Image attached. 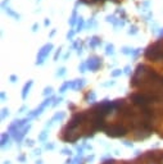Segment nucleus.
<instances>
[{
    "mask_svg": "<svg viewBox=\"0 0 163 164\" xmlns=\"http://www.w3.org/2000/svg\"><path fill=\"white\" fill-rule=\"evenodd\" d=\"M8 138H9L8 133H4V135H3V137H2V146H5V144H7Z\"/></svg>",
    "mask_w": 163,
    "mask_h": 164,
    "instance_id": "1",
    "label": "nucleus"
},
{
    "mask_svg": "<svg viewBox=\"0 0 163 164\" xmlns=\"http://www.w3.org/2000/svg\"><path fill=\"white\" fill-rule=\"evenodd\" d=\"M46 136H48V133H46V132H42V133L39 136V140H40V141H45V140H46Z\"/></svg>",
    "mask_w": 163,
    "mask_h": 164,
    "instance_id": "2",
    "label": "nucleus"
},
{
    "mask_svg": "<svg viewBox=\"0 0 163 164\" xmlns=\"http://www.w3.org/2000/svg\"><path fill=\"white\" fill-rule=\"evenodd\" d=\"M62 154H64V155H69V156H71V155H72V151H71V150H68V149H63V150H62Z\"/></svg>",
    "mask_w": 163,
    "mask_h": 164,
    "instance_id": "3",
    "label": "nucleus"
},
{
    "mask_svg": "<svg viewBox=\"0 0 163 164\" xmlns=\"http://www.w3.org/2000/svg\"><path fill=\"white\" fill-rule=\"evenodd\" d=\"M30 85H31V84H28V85H26V86H25V90H23V98H26V94H27V91H28Z\"/></svg>",
    "mask_w": 163,
    "mask_h": 164,
    "instance_id": "4",
    "label": "nucleus"
},
{
    "mask_svg": "<svg viewBox=\"0 0 163 164\" xmlns=\"http://www.w3.org/2000/svg\"><path fill=\"white\" fill-rule=\"evenodd\" d=\"M46 149H48V150H53V149H54V145H53V144H48V145H46Z\"/></svg>",
    "mask_w": 163,
    "mask_h": 164,
    "instance_id": "5",
    "label": "nucleus"
},
{
    "mask_svg": "<svg viewBox=\"0 0 163 164\" xmlns=\"http://www.w3.org/2000/svg\"><path fill=\"white\" fill-rule=\"evenodd\" d=\"M34 154H35V155H40V154H41V150H40V149H35V150H34Z\"/></svg>",
    "mask_w": 163,
    "mask_h": 164,
    "instance_id": "6",
    "label": "nucleus"
},
{
    "mask_svg": "<svg viewBox=\"0 0 163 164\" xmlns=\"http://www.w3.org/2000/svg\"><path fill=\"white\" fill-rule=\"evenodd\" d=\"M27 145H28V146H32V145H34V141H32V140H28V141H27Z\"/></svg>",
    "mask_w": 163,
    "mask_h": 164,
    "instance_id": "7",
    "label": "nucleus"
},
{
    "mask_svg": "<svg viewBox=\"0 0 163 164\" xmlns=\"http://www.w3.org/2000/svg\"><path fill=\"white\" fill-rule=\"evenodd\" d=\"M18 159H19V160H21V161H25V159H26V158H25V156H19V158H18Z\"/></svg>",
    "mask_w": 163,
    "mask_h": 164,
    "instance_id": "8",
    "label": "nucleus"
},
{
    "mask_svg": "<svg viewBox=\"0 0 163 164\" xmlns=\"http://www.w3.org/2000/svg\"><path fill=\"white\" fill-rule=\"evenodd\" d=\"M36 164H42V160H37V161H36Z\"/></svg>",
    "mask_w": 163,
    "mask_h": 164,
    "instance_id": "9",
    "label": "nucleus"
},
{
    "mask_svg": "<svg viewBox=\"0 0 163 164\" xmlns=\"http://www.w3.org/2000/svg\"><path fill=\"white\" fill-rule=\"evenodd\" d=\"M4 164H10V161H4Z\"/></svg>",
    "mask_w": 163,
    "mask_h": 164,
    "instance_id": "10",
    "label": "nucleus"
}]
</instances>
